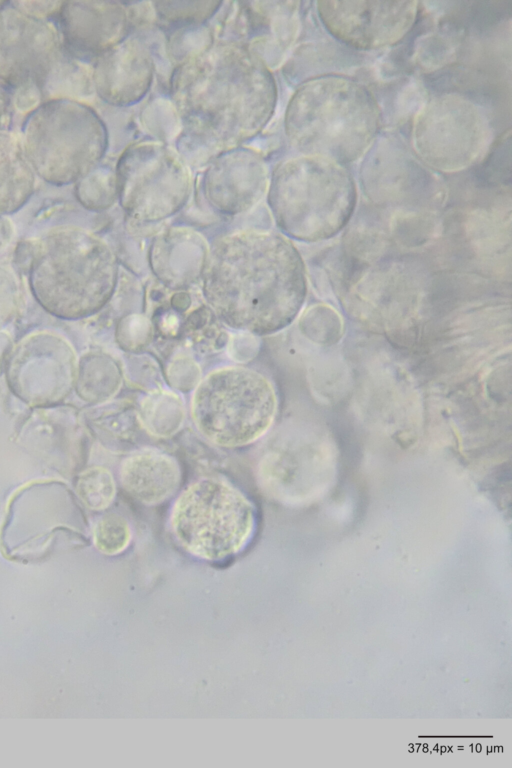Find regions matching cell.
<instances>
[{
	"mask_svg": "<svg viewBox=\"0 0 512 768\" xmlns=\"http://www.w3.org/2000/svg\"><path fill=\"white\" fill-rule=\"evenodd\" d=\"M31 286L50 313L79 319L99 312L113 297L117 258L106 241L77 227L51 230L35 246Z\"/></svg>",
	"mask_w": 512,
	"mask_h": 768,
	"instance_id": "4",
	"label": "cell"
},
{
	"mask_svg": "<svg viewBox=\"0 0 512 768\" xmlns=\"http://www.w3.org/2000/svg\"><path fill=\"white\" fill-rule=\"evenodd\" d=\"M0 307L3 308V309L5 308V306H0ZM6 308H8V307H6ZM0 317H3V316L0 315Z\"/></svg>",
	"mask_w": 512,
	"mask_h": 768,
	"instance_id": "34",
	"label": "cell"
},
{
	"mask_svg": "<svg viewBox=\"0 0 512 768\" xmlns=\"http://www.w3.org/2000/svg\"><path fill=\"white\" fill-rule=\"evenodd\" d=\"M222 1L152 2L155 15L175 28L206 24L221 8Z\"/></svg>",
	"mask_w": 512,
	"mask_h": 768,
	"instance_id": "22",
	"label": "cell"
},
{
	"mask_svg": "<svg viewBox=\"0 0 512 768\" xmlns=\"http://www.w3.org/2000/svg\"><path fill=\"white\" fill-rule=\"evenodd\" d=\"M79 495L91 508L101 509L110 504L115 495V484L111 474L103 468L86 471L78 484Z\"/></svg>",
	"mask_w": 512,
	"mask_h": 768,
	"instance_id": "27",
	"label": "cell"
},
{
	"mask_svg": "<svg viewBox=\"0 0 512 768\" xmlns=\"http://www.w3.org/2000/svg\"><path fill=\"white\" fill-rule=\"evenodd\" d=\"M55 18L65 48L82 62L94 61L131 35L128 9L117 1L63 2Z\"/></svg>",
	"mask_w": 512,
	"mask_h": 768,
	"instance_id": "14",
	"label": "cell"
},
{
	"mask_svg": "<svg viewBox=\"0 0 512 768\" xmlns=\"http://www.w3.org/2000/svg\"><path fill=\"white\" fill-rule=\"evenodd\" d=\"M0 85L8 92L38 87L45 101H82L94 94L91 68L65 48L55 23L10 2L0 8Z\"/></svg>",
	"mask_w": 512,
	"mask_h": 768,
	"instance_id": "6",
	"label": "cell"
},
{
	"mask_svg": "<svg viewBox=\"0 0 512 768\" xmlns=\"http://www.w3.org/2000/svg\"><path fill=\"white\" fill-rule=\"evenodd\" d=\"M138 418L151 434L169 437L181 428L185 405L175 392L163 388L150 390L140 404Z\"/></svg>",
	"mask_w": 512,
	"mask_h": 768,
	"instance_id": "20",
	"label": "cell"
},
{
	"mask_svg": "<svg viewBox=\"0 0 512 768\" xmlns=\"http://www.w3.org/2000/svg\"><path fill=\"white\" fill-rule=\"evenodd\" d=\"M202 371L196 360L185 353L176 354L168 363L166 377L170 385L179 392L194 390L201 381Z\"/></svg>",
	"mask_w": 512,
	"mask_h": 768,
	"instance_id": "29",
	"label": "cell"
},
{
	"mask_svg": "<svg viewBox=\"0 0 512 768\" xmlns=\"http://www.w3.org/2000/svg\"><path fill=\"white\" fill-rule=\"evenodd\" d=\"M130 537L129 525L119 515H105L95 526V544L99 550L107 554L121 552L128 545Z\"/></svg>",
	"mask_w": 512,
	"mask_h": 768,
	"instance_id": "28",
	"label": "cell"
},
{
	"mask_svg": "<svg viewBox=\"0 0 512 768\" xmlns=\"http://www.w3.org/2000/svg\"><path fill=\"white\" fill-rule=\"evenodd\" d=\"M36 177L20 137L0 131V216L16 212L30 199Z\"/></svg>",
	"mask_w": 512,
	"mask_h": 768,
	"instance_id": "19",
	"label": "cell"
},
{
	"mask_svg": "<svg viewBox=\"0 0 512 768\" xmlns=\"http://www.w3.org/2000/svg\"><path fill=\"white\" fill-rule=\"evenodd\" d=\"M89 393L97 400H104L117 393L122 383V370L107 354H93L88 359Z\"/></svg>",
	"mask_w": 512,
	"mask_h": 768,
	"instance_id": "24",
	"label": "cell"
},
{
	"mask_svg": "<svg viewBox=\"0 0 512 768\" xmlns=\"http://www.w3.org/2000/svg\"><path fill=\"white\" fill-rule=\"evenodd\" d=\"M494 140L484 107L467 96L443 93L426 100L414 115L412 147L432 170L453 173L470 168Z\"/></svg>",
	"mask_w": 512,
	"mask_h": 768,
	"instance_id": "10",
	"label": "cell"
},
{
	"mask_svg": "<svg viewBox=\"0 0 512 768\" xmlns=\"http://www.w3.org/2000/svg\"><path fill=\"white\" fill-rule=\"evenodd\" d=\"M169 99L181 123L174 147L190 166H205L261 134L274 116L278 88L260 57L221 41L175 65Z\"/></svg>",
	"mask_w": 512,
	"mask_h": 768,
	"instance_id": "1",
	"label": "cell"
},
{
	"mask_svg": "<svg viewBox=\"0 0 512 768\" xmlns=\"http://www.w3.org/2000/svg\"><path fill=\"white\" fill-rule=\"evenodd\" d=\"M382 125L373 93L342 75H319L298 84L283 117L288 145L297 155L318 156L341 164L362 158Z\"/></svg>",
	"mask_w": 512,
	"mask_h": 768,
	"instance_id": "3",
	"label": "cell"
},
{
	"mask_svg": "<svg viewBox=\"0 0 512 768\" xmlns=\"http://www.w3.org/2000/svg\"><path fill=\"white\" fill-rule=\"evenodd\" d=\"M118 345L126 352H142L153 340L154 327L143 314L129 313L123 316L116 327Z\"/></svg>",
	"mask_w": 512,
	"mask_h": 768,
	"instance_id": "26",
	"label": "cell"
},
{
	"mask_svg": "<svg viewBox=\"0 0 512 768\" xmlns=\"http://www.w3.org/2000/svg\"><path fill=\"white\" fill-rule=\"evenodd\" d=\"M213 44V32L206 24L175 28L168 40L169 56L177 65Z\"/></svg>",
	"mask_w": 512,
	"mask_h": 768,
	"instance_id": "25",
	"label": "cell"
},
{
	"mask_svg": "<svg viewBox=\"0 0 512 768\" xmlns=\"http://www.w3.org/2000/svg\"><path fill=\"white\" fill-rule=\"evenodd\" d=\"M191 304L190 296L186 291H175L171 298V306L177 311H185Z\"/></svg>",
	"mask_w": 512,
	"mask_h": 768,
	"instance_id": "33",
	"label": "cell"
},
{
	"mask_svg": "<svg viewBox=\"0 0 512 768\" xmlns=\"http://www.w3.org/2000/svg\"><path fill=\"white\" fill-rule=\"evenodd\" d=\"M120 475L125 490L146 504L165 500L175 492L180 482L177 462L151 450L128 457L122 464Z\"/></svg>",
	"mask_w": 512,
	"mask_h": 768,
	"instance_id": "18",
	"label": "cell"
},
{
	"mask_svg": "<svg viewBox=\"0 0 512 768\" xmlns=\"http://www.w3.org/2000/svg\"><path fill=\"white\" fill-rule=\"evenodd\" d=\"M139 119L153 140L168 143L181 130L180 119L169 98H157L149 102L141 111Z\"/></svg>",
	"mask_w": 512,
	"mask_h": 768,
	"instance_id": "23",
	"label": "cell"
},
{
	"mask_svg": "<svg viewBox=\"0 0 512 768\" xmlns=\"http://www.w3.org/2000/svg\"><path fill=\"white\" fill-rule=\"evenodd\" d=\"M326 31L344 45L371 51L402 41L414 27L417 1H317Z\"/></svg>",
	"mask_w": 512,
	"mask_h": 768,
	"instance_id": "12",
	"label": "cell"
},
{
	"mask_svg": "<svg viewBox=\"0 0 512 768\" xmlns=\"http://www.w3.org/2000/svg\"><path fill=\"white\" fill-rule=\"evenodd\" d=\"M21 144L36 176L51 185L76 183L98 166L109 146L107 126L88 104L44 101L26 115Z\"/></svg>",
	"mask_w": 512,
	"mask_h": 768,
	"instance_id": "7",
	"label": "cell"
},
{
	"mask_svg": "<svg viewBox=\"0 0 512 768\" xmlns=\"http://www.w3.org/2000/svg\"><path fill=\"white\" fill-rule=\"evenodd\" d=\"M260 346L259 336L244 331H236L231 334L226 343L228 356L238 363L253 360L258 354Z\"/></svg>",
	"mask_w": 512,
	"mask_h": 768,
	"instance_id": "30",
	"label": "cell"
},
{
	"mask_svg": "<svg viewBox=\"0 0 512 768\" xmlns=\"http://www.w3.org/2000/svg\"><path fill=\"white\" fill-rule=\"evenodd\" d=\"M118 204L134 224H158L179 213L193 187L190 165L169 143L127 145L114 166Z\"/></svg>",
	"mask_w": 512,
	"mask_h": 768,
	"instance_id": "9",
	"label": "cell"
},
{
	"mask_svg": "<svg viewBox=\"0 0 512 768\" xmlns=\"http://www.w3.org/2000/svg\"><path fill=\"white\" fill-rule=\"evenodd\" d=\"M356 197L354 179L344 164L296 155L272 170L265 198L281 234L290 240L316 242L344 228Z\"/></svg>",
	"mask_w": 512,
	"mask_h": 768,
	"instance_id": "5",
	"label": "cell"
},
{
	"mask_svg": "<svg viewBox=\"0 0 512 768\" xmlns=\"http://www.w3.org/2000/svg\"><path fill=\"white\" fill-rule=\"evenodd\" d=\"M200 284L221 324L259 337L289 326L307 293L304 262L293 242L280 232L254 228L214 239Z\"/></svg>",
	"mask_w": 512,
	"mask_h": 768,
	"instance_id": "2",
	"label": "cell"
},
{
	"mask_svg": "<svg viewBox=\"0 0 512 768\" xmlns=\"http://www.w3.org/2000/svg\"><path fill=\"white\" fill-rule=\"evenodd\" d=\"M233 11L239 34L236 43L255 53L271 70L289 58L301 29L298 1L234 2Z\"/></svg>",
	"mask_w": 512,
	"mask_h": 768,
	"instance_id": "15",
	"label": "cell"
},
{
	"mask_svg": "<svg viewBox=\"0 0 512 768\" xmlns=\"http://www.w3.org/2000/svg\"><path fill=\"white\" fill-rule=\"evenodd\" d=\"M75 195L90 211L112 208L118 202L115 168L101 162L75 183Z\"/></svg>",
	"mask_w": 512,
	"mask_h": 768,
	"instance_id": "21",
	"label": "cell"
},
{
	"mask_svg": "<svg viewBox=\"0 0 512 768\" xmlns=\"http://www.w3.org/2000/svg\"><path fill=\"white\" fill-rule=\"evenodd\" d=\"M154 76L151 50L132 35L96 58L91 67L95 95L112 107H130L141 102L150 91Z\"/></svg>",
	"mask_w": 512,
	"mask_h": 768,
	"instance_id": "16",
	"label": "cell"
},
{
	"mask_svg": "<svg viewBox=\"0 0 512 768\" xmlns=\"http://www.w3.org/2000/svg\"><path fill=\"white\" fill-rule=\"evenodd\" d=\"M209 246L204 235L193 228H165L149 244V269L166 288L186 291L200 283Z\"/></svg>",
	"mask_w": 512,
	"mask_h": 768,
	"instance_id": "17",
	"label": "cell"
},
{
	"mask_svg": "<svg viewBox=\"0 0 512 768\" xmlns=\"http://www.w3.org/2000/svg\"><path fill=\"white\" fill-rule=\"evenodd\" d=\"M62 1H11L10 4L17 10L40 19L49 20L56 17Z\"/></svg>",
	"mask_w": 512,
	"mask_h": 768,
	"instance_id": "31",
	"label": "cell"
},
{
	"mask_svg": "<svg viewBox=\"0 0 512 768\" xmlns=\"http://www.w3.org/2000/svg\"><path fill=\"white\" fill-rule=\"evenodd\" d=\"M275 390L259 372L228 366L208 373L193 390L191 415L198 430L224 447L249 444L271 426Z\"/></svg>",
	"mask_w": 512,
	"mask_h": 768,
	"instance_id": "8",
	"label": "cell"
},
{
	"mask_svg": "<svg viewBox=\"0 0 512 768\" xmlns=\"http://www.w3.org/2000/svg\"><path fill=\"white\" fill-rule=\"evenodd\" d=\"M171 525L187 551L203 559L220 560L237 553L249 539L253 509L228 483L205 478L176 500Z\"/></svg>",
	"mask_w": 512,
	"mask_h": 768,
	"instance_id": "11",
	"label": "cell"
},
{
	"mask_svg": "<svg viewBox=\"0 0 512 768\" xmlns=\"http://www.w3.org/2000/svg\"><path fill=\"white\" fill-rule=\"evenodd\" d=\"M13 111L9 92L0 85V131H10Z\"/></svg>",
	"mask_w": 512,
	"mask_h": 768,
	"instance_id": "32",
	"label": "cell"
},
{
	"mask_svg": "<svg viewBox=\"0 0 512 768\" xmlns=\"http://www.w3.org/2000/svg\"><path fill=\"white\" fill-rule=\"evenodd\" d=\"M269 178L262 154L239 146L216 154L205 164L200 189L203 200L215 213L241 216L266 197Z\"/></svg>",
	"mask_w": 512,
	"mask_h": 768,
	"instance_id": "13",
	"label": "cell"
}]
</instances>
